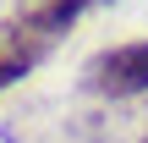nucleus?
<instances>
[{"mask_svg": "<svg viewBox=\"0 0 148 143\" xmlns=\"http://www.w3.org/2000/svg\"><path fill=\"white\" fill-rule=\"evenodd\" d=\"M82 88L99 99H137L148 94V39H126L110 50H93L82 61Z\"/></svg>", "mask_w": 148, "mask_h": 143, "instance_id": "1", "label": "nucleus"}, {"mask_svg": "<svg viewBox=\"0 0 148 143\" xmlns=\"http://www.w3.org/2000/svg\"><path fill=\"white\" fill-rule=\"evenodd\" d=\"M27 66H33V61H27V55H22V50L0 33V94H5L11 83H22V77H27Z\"/></svg>", "mask_w": 148, "mask_h": 143, "instance_id": "2", "label": "nucleus"}, {"mask_svg": "<svg viewBox=\"0 0 148 143\" xmlns=\"http://www.w3.org/2000/svg\"><path fill=\"white\" fill-rule=\"evenodd\" d=\"M143 143H148V132H143Z\"/></svg>", "mask_w": 148, "mask_h": 143, "instance_id": "3", "label": "nucleus"}]
</instances>
